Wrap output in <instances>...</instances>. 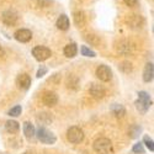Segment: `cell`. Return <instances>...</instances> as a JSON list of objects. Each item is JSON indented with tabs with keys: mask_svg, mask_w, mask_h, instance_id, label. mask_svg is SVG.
<instances>
[{
	"mask_svg": "<svg viewBox=\"0 0 154 154\" xmlns=\"http://www.w3.org/2000/svg\"><path fill=\"white\" fill-rule=\"evenodd\" d=\"M111 111L112 113L115 115L116 117H123L125 115H126V110L122 105H119V104H113L111 106Z\"/></svg>",
	"mask_w": 154,
	"mask_h": 154,
	"instance_id": "obj_18",
	"label": "cell"
},
{
	"mask_svg": "<svg viewBox=\"0 0 154 154\" xmlns=\"http://www.w3.org/2000/svg\"><path fill=\"white\" fill-rule=\"evenodd\" d=\"M143 140H144L146 146L149 148V150H150V152H153V150H154V146H153V139H152V138H149L148 136H146V137L143 138Z\"/></svg>",
	"mask_w": 154,
	"mask_h": 154,
	"instance_id": "obj_26",
	"label": "cell"
},
{
	"mask_svg": "<svg viewBox=\"0 0 154 154\" xmlns=\"http://www.w3.org/2000/svg\"><path fill=\"white\" fill-rule=\"evenodd\" d=\"M36 136H37V138L40 139L42 143H46V144H53L56 142L54 134L52 132H49L47 128H45V127H40V128H38Z\"/></svg>",
	"mask_w": 154,
	"mask_h": 154,
	"instance_id": "obj_3",
	"label": "cell"
},
{
	"mask_svg": "<svg viewBox=\"0 0 154 154\" xmlns=\"http://www.w3.org/2000/svg\"><path fill=\"white\" fill-rule=\"evenodd\" d=\"M5 58V51L0 47V59H4Z\"/></svg>",
	"mask_w": 154,
	"mask_h": 154,
	"instance_id": "obj_30",
	"label": "cell"
},
{
	"mask_svg": "<svg viewBox=\"0 0 154 154\" xmlns=\"http://www.w3.org/2000/svg\"><path fill=\"white\" fill-rule=\"evenodd\" d=\"M32 54L33 57L40 60V62H43L46 59H48L51 57V54H52V52H51V49L47 48V47H43V46H37L32 49Z\"/></svg>",
	"mask_w": 154,
	"mask_h": 154,
	"instance_id": "obj_5",
	"label": "cell"
},
{
	"mask_svg": "<svg viewBox=\"0 0 154 154\" xmlns=\"http://www.w3.org/2000/svg\"><path fill=\"white\" fill-rule=\"evenodd\" d=\"M126 23L130 26L131 29H140L144 25V20L142 16L136 15V14H131V15H127L125 19Z\"/></svg>",
	"mask_w": 154,
	"mask_h": 154,
	"instance_id": "obj_6",
	"label": "cell"
},
{
	"mask_svg": "<svg viewBox=\"0 0 154 154\" xmlns=\"http://www.w3.org/2000/svg\"><path fill=\"white\" fill-rule=\"evenodd\" d=\"M67 138H68V140L70 143H80L84 139V132H83L82 128L73 126L67 132Z\"/></svg>",
	"mask_w": 154,
	"mask_h": 154,
	"instance_id": "obj_2",
	"label": "cell"
},
{
	"mask_svg": "<svg viewBox=\"0 0 154 154\" xmlns=\"http://www.w3.org/2000/svg\"><path fill=\"white\" fill-rule=\"evenodd\" d=\"M76 53H78V48H76L75 43H69L64 47V54H66V57L73 58L76 56Z\"/></svg>",
	"mask_w": 154,
	"mask_h": 154,
	"instance_id": "obj_15",
	"label": "cell"
},
{
	"mask_svg": "<svg viewBox=\"0 0 154 154\" xmlns=\"http://www.w3.org/2000/svg\"><path fill=\"white\" fill-rule=\"evenodd\" d=\"M94 150L97 153V154H110L112 152V143L111 140L107 139V138H99L96 139L94 144Z\"/></svg>",
	"mask_w": 154,
	"mask_h": 154,
	"instance_id": "obj_1",
	"label": "cell"
},
{
	"mask_svg": "<svg viewBox=\"0 0 154 154\" xmlns=\"http://www.w3.org/2000/svg\"><path fill=\"white\" fill-rule=\"evenodd\" d=\"M132 150H133L134 153H144L143 144H142V143H137V144H134L133 148H132Z\"/></svg>",
	"mask_w": 154,
	"mask_h": 154,
	"instance_id": "obj_27",
	"label": "cell"
},
{
	"mask_svg": "<svg viewBox=\"0 0 154 154\" xmlns=\"http://www.w3.org/2000/svg\"><path fill=\"white\" fill-rule=\"evenodd\" d=\"M5 128H6V131L9 133L12 134V133H17L19 132L20 126H19V123L16 121H8L6 125H5Z\"/></svg>",
	"mask_w": 154,
	"mask_h": 154,
	"instance_id": "obj_20",
	"label": "cell"
},
{
	"mask_svg": "<svg viewBox=\"0 0 154 154\" xmlns=\"http://www.w3.org/2000/svg\"><path fill=\"white\" fill-rule=\"evenodd\" d=\"M125 4L130 8H134L138 5V0H125Z\"/></svg>",
	"mask_w": 154,
	"mask_h": 154,
	"instance_id": "obj_28",
	"label": "cell"
},
{
	"mask_svg": "<svg viewBox=\"0 0 154 154\" xmlns=\"http://www.w3.org/2000/svg\"><path fill=\"white\" fill-rule=\"evenodd\" d=\"M80 51H82V54L85 56V57H95L96 56V53L94 52V51H91L90 48H88L86 46H83Z\"/></svg>",
	"mask_w": 154,
	"mask_h": 154,
	"instance_id": "obj_22",
	"label": "cell"
},
{
	"mask_svg": "<svg viewBox=\"0 0 154 154\" xmlns=\"http://www.w3.org/2000/svg\"><path fill=\"white\" fill-rule=\"evenodd\" d=\"M120 68H121V70L125 72V73H130V72L132 70V64L128 63V62H125V63H122L121 66H120Z\"/></svg>",
	"mask_w": 154,
	"mask_h": 154,
	"instance_id": "obj_25",
	"label": "cell"
},
{
	"mask_svg": "<svg viewBox=\"0 0 154 154\" xmlns=\"http://www.w3.org/2000/svg\"><path fill=\"white\" fill-rule=\"evenodd\" d=\"M3 22L6 25V26H15L17 23V20H19V16L15 11H11V10H8V11H4L3 12Z\"/></svg>",
	"mask_w": 154,
	"mask_h": 154,
	"instance_id": "obj_7",
	"label": "cell"
},
{
	"mask_svg": "<svg viewBox=\"0 0 154 154\" xmlns=\"http://www.w3.org/2000/svg\"><path fill=\"white\" fill-rule=\"evenodd\" d=\"M86 22L85 19V14L83 11H75L74 12V23L78 27H84V25Z\"/></svg>",
	"mask_w": 154,
	"mask_h": 154,
	"instance_id": "obj_14",
	"label": "cell"
},
{
	"mask_svg": "<svg viewBox=\"0 0 154 154\" xmlns=\"http://www.w3.org/2000/svg\"><path fill=\"white\" fill-rule=\"evenodd\" d=\"M85 40H86L89 43H90V45H94V46H99L100 42H101L100 38H99L96 35H90V33L85 36Z\"/></svg>",
	"mask_w": 154,
	"mask_h": 154,
	"instance_id": "obj_21",
	"label": "cell"
},
{
	"mask_svg": "<svg viewBox=\"0 0 154 154\" xmlns=\"http://www.w3.org/2000/svg\"><path fill=\"white\" fill-rule=\"evenodd\" d=\"M96 76L101 82H109L112 79V72L107 66H100L96 69Z\"/></svg>",
	"mask_w": 154,
	"mask_h": 154,
	"instance_id": "obj_8",
	"label": "cell"
},
{
	"mask_svg": "<svg viewBox=\"0 0 154 154\" xmlns=\"http://www.w3.org/2000/svg\"><path fill=\"white\" fill-rule=\"evenodd\" d=\"M140 131H142V128H140L139 126H133L131 130H130V136H131V138H137L138 134L140 133Z\"/></svg>",
	"mask_w": 154,
	"mask_h": 154,
	"instance_id": "obj_23",
	"label": "cell"
},
{
	"mask_svg": "<svg viewBox=\"0 0 154 154\" xmlns=\"http://www.w3.org/2000/svg\"><path fill=\"white\" fill-rule=\"evenodd\" d=\"M21 111H22V109H21V106H15V107H12L11 110H10V112H9V115L10 116H14V117H17V116H20L21 115Z\"/></svg>",
	"mask_w": 154,
	"mask_h": 154,
	"instance_id": "obj_24",
	"label": "cell"
},
{
	"mask_svg": "<svg viewBox=\"0 0 154 154\" xmlns=\"http://www.w3.org/2000/svg\"><path fill=\"white\" fill-rule=\"evenodd\" d=\"M23 133H25V136H26L27 139H32L36 136L35 127L30 122H25L23 123Z\"/></svg>",
	"mask_w": 154,
	"mask_h": 154,
	"instance_id": "obj_16",
	"label": "cell"
},
{
	"mask_svg": "<svg viewBox=\"0 0 154 154\" xmlns=\"http://www.w3.org/2000/svg\"><path fill=\"white\" fill-rule=\"evenodd\" d=\"M46 73H47V68L42 67V68H40V70L37 72V76H38V78H41V76H43Z\"/></svg>",
	"mask_w": 154,
	"mask_h": 154,
	"instance_id": "obj_29",
	"label": "cell"
},
{
	"mask_svg": "<svg viewBox=\"0 0 154 154\" xmlns=\"http://www.w3.org/2000/svg\"><path fill=\"white\" fill-rule=\"evenodd\" d=\"M143 79L147 83L152 82V79H153V64L152 63H148L146 66L144 72H143Z\"/></svg>",
	"mask_w": 154,
	"mask_h": 154,
	"instance_id": "obj_19",
	"label": "cell"
},
{
	"mask_svg": "<svg viewBox=\"0 0 154 154\" xmlns=\"http://www.w3.org/2000/svg\"><path fill=\"white\" fill-rule=\"evenodd\" d=\"M56 25H57V27H58L59 30H62V31H67V30L69 29V19H68V16H66V15H60V16L58 17Z\"/></svg>",
	"mask_w": 154,
	"mask_h": 154,
	"instance_id": "obj_13",
	"label": "cell"
},
{
	"mask_svg": "<svg viewBox=\"0 0 154 154\" xmlns=\"http://www.w3.org/2000/svg\"><path fill=\"white\" fill-rule=\"evenodd\" d=\"M14 36H15V38L19 42L25 43V42H29L32 38V32L30 30H27V29H21V30H17Z\"/></svg>",
	"mask_w": 154,
	"mask_h": 154,
	"instance_id": "obj_10",
	"label": "cell"
},
{
	"mask_svg": "<svg viewBox=\"0 0 154 154\" xmlns=\"http://www.w3.org/2000/svg\"><path fill=\"white\" fill-rule=\"evenodd\" d=\"M16 84L20 89H23V90H26V89L30 88L31 85V78L27 75V74H21L17 76V79H16Z\"/></svg>",
	"mask_w": 154,
	"mask_h": 154,
	"instance_id": "obj_12",
	"label": "cell"
},
{
	"mask_svg": "<svg viewBox=\"0 0 154 154\" xmlns=\"http://www.w3.org/2000/svg\"><path fill=\"white\" fill-rule=\"evenodd\" d=\"M116 49L119 53H122V54H126L131 51V45L128 43L127 41H120L117 45H116Z\"/></svg>",
	"mask_w": 154,
	"mask_h": 154,
	"instance_id": "obj_17",
	"label": "cell"
},
{
	"mask_svg": "<svg viewBox=\"0 0 154 154\" xmlns=\"http://www.w3.org/2000/svg\"><path fill=\"white\" fill-rule=\"evenodd\" d=\"M90 95L94 97V99H102L105 95H106V90L105 88L102 85H99V84H93L90 86Z\"/></svg>",
	"mask_w": 154,
	"mask_h": 154,
	"instance_id": "obj_11",
	"label": "cell"
},
{
	"mask_svg": "<svg viewBox=\"0 0 154 154\" xmlns=\"http://www.w3.org/2000/svg\"><path fill=\"white\" fill-rule=\"evenodd\" d=\"M150 106V97L146 91H140L138 94V100L136 101V107L140 112H146Z\"/></svg>",
	"mask_w": 154,
	"mask_h": 154,
	"instance_id": "obj_4",
	"label": "cell"
},
{
	"mask_svg": "<svg viewBox=\"0 0 154 154\" xmlns=\"http://www.w3.org/2000/svg\"><path fill=\"white\" fill-rule=\"evenodd\" d=\"M42 102L48 106V107H52L54 105H57V102H58V97L57 95L53 93V91H46L42 96Z\"/></svg>",
	"mask_w": 154,
	"mask_h": 154,
	"instance_id": "obj_9",
	"label": "cell"
}]
</instances>
